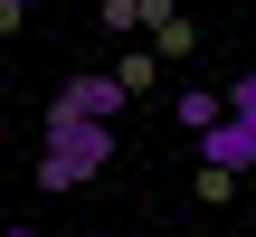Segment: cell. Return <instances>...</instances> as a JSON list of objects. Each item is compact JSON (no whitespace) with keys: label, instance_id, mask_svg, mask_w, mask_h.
I'll use <instances>...</instances> for the list:
<instances>
[{"label":"cell","instance_id":"obj_1","mask_svg":"<svg viewBox=\"0 0 256 237\" xmlns=\"http://www.w3.org/2000/svg\"><path fill=\"white\" fill-rule=\"evenodd\" d=\"M104 162H114V124H86V114H48L38 190H86V180H95Z\"/></svg>","mask_w":256,"mask_h":237},{"label":"cell","instance_id":"obj_2","mask_svg":"<svg viewBox=\"0 0 256 237\" xmlns=\"http://www.w3.org/2000/svg\"><path fill=\"white\" fill-rule=\"evenodd\" d=\"M124 104H133V86H124V76H66V86L48 95V114H86V124H114Z\"/></svg>","mask_w":256,"mask_h":237},{"label":"cell","instance_id":"obj_3","mask_svg":"<svg viewBox=\"0 0 256 237\" xmlns=\"http://www.w3.org/2000/svg\"><path fill=\"white\" fill-rule=\"evenodd\" d=\"M200 162H209V171H256V124L228 114L218 133H200Z\"/></svg>","mask_w":256,"mask_h":237},{"label":"cell","instance_id":"obj_4","mask_svg":"<svg viewBox=\"0 0 256 237\" xmlns=\"http://www.w3.org/2000/svg\"><path fill=\"white\" fill-rule=\"evenodd\" d=\"M180 124L190 133H218L228 124V86H180Z\"/></svg>","mask_w":256,"mask_h":237},{"label":"cell","instance_id":"obj_5","mask_svg":"<svg viewBox=\"0 0 256 237\" xmlns=\"http://www.w3.org/2000/svg\"><path fill=\"white\" fill-rule=\"evenodd\" d=\"M171 10H180V0H104L95 19H104V28H162Z\"/></svg>","mask_w":256,"mask_h":237},{"label":"cell","instance_id":"obj_6","mask_svg":"<svg viewBox=\"0 0 256 237\" xmlns=\"http://www.w3.org/2000/svg\"><path fill=\"white\" fill-rule=\"evenodd\" d=\"M190 48H200V28H190V19H180V10H171V19H162V28H152V57H190Z\"/></svg>","mask_w":256,"mask_h":237},{"label":"cell","instance_id":"obj_7","mask_svg":"<svg viewBox=\"0 0 256 237\" xmlns=\"http://www.w3.org/2000/svg\"><path fill=\"white\" fill-rule=\"evenodd\" d=\"M228 114H238V124H256V76H238V86H228Z\"/></svg>","mask_w":256,"mask_h":237},{"label":"cell","instance_id":"obj_8","mask_svg":"<svg viewBox=\"0 0 256 237\" xmlns=\"http://www.w3.org/2000/svg\"><path fill=\"white\" fill-rule=\"evenodd\" d=\"M19 19H28V0H0V28H19Z\"/></svg>","mask_w":256,"mask_h":237},{"label":"cell","instance_id":"obj_9","mask_svg":"<svg viewBox=\"0 0 256 237\" xmlns=\"http://www.w3.org/2000/svg\"><path fill=\"white\" fill-rule=\"evenodd\" d=\"M180 10H200V0H180Z\"/></svg>","mask_w":256,"mask_h":237},{"label":"cell","instance_id":"obj_10","mask_svg":"<svg viewBox=\"0 0 256 237\" xmlns=\"http://www.w3.org/2000/svg\"><path fill=\"white\" fill-rule=\"evenodd\" d=\"M10 237H28V228H10Z\"/></svg>","mask_w":256,"mask_h":237},{"label":"cell","instance_id":"obj_11","mask_svg":"<svg viewBox=\"0 0 256 237\" xmlns=\"http://www.w3.org/2000/svg\"><path fill=\"white\" fill-rule=\"evenodd\" d=\"M0 237H10V228H0Z\"/></svg>","mask_w":256,"mask_h":237}]
</instances>
